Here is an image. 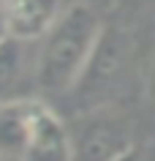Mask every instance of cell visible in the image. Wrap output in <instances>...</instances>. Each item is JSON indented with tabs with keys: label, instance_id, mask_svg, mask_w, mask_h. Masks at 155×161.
I'll return each mask as SVG.
<instances>
[{
	"label": "cell",
	"instance_id": "cell-1",
	"mask_svg": "<svg viewBox=\"0 0 155 161\" xmlns=\"http://www.w3.org/2000/svg\"><path fill=\"white\" fill-rule=\"evenodd\" d=\"M103 22L87 3H71L38 41L33 55L35 87L52 96H68L93 58Z\"/></svg>",
	"mask_w": 155,
	"mask_h": 161
},
{
	"label": "cell",
	"instance_id": "cell-2",
	"mask_svg": "<svg viewBox=\"0 0 155 161\" xmlns=\"http://www.w3.org/2000/svg\"><path fill=\"white\" fill-rule=\"evenodd\" d=\"M131 58H133V47L128 36L117 27H103L93 58L68 96H74V101L82 104V109L87 112L106 107L125 87Z\"/></svg>",
	"mask_w": 155,
	"mask_h": 161
},
{
	"label": "cell",
	"instance_id": "cell-3",
	"mask_svg": "<svg viewBox=\"0 0 155 161\" xmlns=\"http://www.w3.org/2000/svg\"><path fill=\"white\" fill-rule=\"evenodd\" d=\"M74 136V161H114L133 147L128 126L103 109L87 112L82 126L71 131Z\"/></svg>",
	"mask_w": 155,
	"mask_h": 161
},
{
	"label": "cell",
	"instance_id": "cell-4",
	"mask_svg": "<svg viewBox=\"0 0 155 161\" xmlns=\"http://www.w3.org/2000/svg\"><path fill=\"white\" fill-rule=\"evenodd\" d=\"M65 11L63 0H0V14L8 36L25 44H38Z\"/></svg>",
	"mask_w": 155,
	"mask_h": 161
},
{
	"label": "cell",
	"instance_id": "cell-5",
	"mask_svg": "<svg viewBox=\"0 0 155 161\" xmlns=\"http://www.w3.org/2000/svg\"><path fill=\"white\" fill-rule=\"evenodd\" d=\"M19 161H74V136L71 128L49 104L38 107L33 131Z\"/></svg>",
	"mask_w": 155,
	"mask_h": 161
},
{
	"label": "cell",
	"instance_id": "cell-6",
	"mask_svg": "<svg viewBox=\"0 0 155 161\" xmlns=\"http://www.w3.org/2000/svg\"><path fill=\"white\" fill-rule=\"evenodd\" d=\"M38 107L41 101L35 98H14L0 104V158H22Z\"/></svg>",
	"mask_w": 155,
	"mask_h": 161
},
{
	"label": "cell",
	"instance_id": "cell-7",
	"mask_svg": "<svg viewBox=\"0 0 155 161\" xmlns=\"http://www.w3.org/2000/svg\"><path fill=\"white\" fill-rule=\"evenodd\" d=\"M25 41L8 38L0 47V104L25 98L19 87L27 76V55H25Z\"/></svg>",
	"mask_w": 155,
	"mask_h": 161
},
{
	"label": "cell",
	"instance_id": "cell-8",
	"mask_svg": "<svg viewBox=\"0 0 155 161\" xmlns=\"http://www.w3.org/2000/svg\"><path fill=\"white\" fill-rule=\"evenodd\" d=\"M114 161H144V156H142L136 147H128V150L122 153V156H117Z\"/></svg>",
	"mask_w": 155,
	"mask_h": 161
},
{
	"label": "cell",
	"instance_id": "cell-9",
	"mask_svg": "<svg viewBox=\"0 0 155 161\" xmlns=\"http://www.w3.org/2000/svg\"><path fill=\"white\" fill-rule=\"evenodd\" d=\"M8 38L11 36H8V27H6V19H3V14H0V47L8 41Z\"/></svg>",
	"mask_w": 155,
	"mask_h": 161
},
{
	"label": "cell",
	"instance_id": "cell-10",
	"mask_svg": "<svg viewBox=\"0 0 155 161\" xmlns=\"http://www.w3.org/2000/svg\"><path fill=\"white\" fill-rule=\"evenodd\" d=\"M147 90H150V96L155 98V60H152V68H150V79H147Z\"/></svg>",
	"mask_w": 155,
	"mask_h": 161
},
{
	"label": "cell",
	"instance_id": "cell-11",
	"mask_svg": "<svg viewBox=\"0 0 155 161\" xmlns=\"http://www.w3.org/2000/svg\"><path fill=\"white\" fill-rule=\"evenodd\" d=\"M0 161H14V158H0Z\"/></svg>",
	"mask_w": 155,
	"mask_h": 161
}]
</instances>
